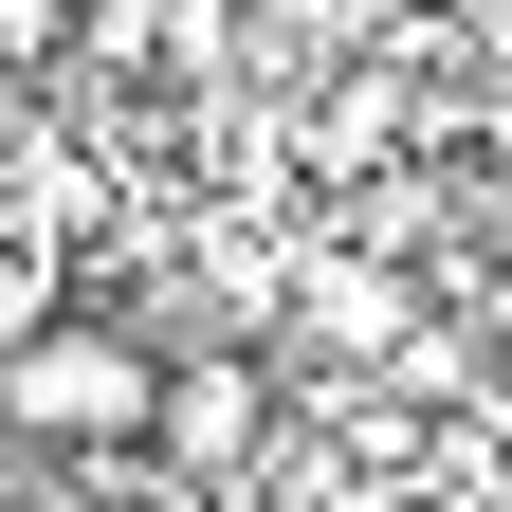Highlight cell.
Instances as JSON below:
<instances>
[{"mask_svg":"<svg viewBox=\"0 0 512 512\" xmlns=\"http://www.w3.org/2000/svg\"><path fill=\"white\" fill-rule=\"evenodd\" d=\"M147 330L128 311H37V330H0V439H37V458H110V439H147Z\"/></svg>","mask_w":512,"mask_h":512,"instance_id":"obj_1","label":"cell"},{"mask_svg":"<svg viewBox=\"0 0 512 512\" xmlns=\"http://www.w3.org/2000/svg\"><path fill=\"white\" fill-rule=\"evenodd\" d=\"M275 348L256 330H165V366H147V458L183 476V494H238L256 458H275Z\"/></svg>","mask_w":512,"mask_h":512,"instance_id":"obj_2","label":"cell"},{"mask_svg":"<svg viewBox=\"0 0 512 512\" xmlns=\"http://www.w3.org/2000/svg\"><path fill=\"white\" fill-rule=\"evenodd\" d=\"M74 37H92V0H0V74H19V92H37Z\"/></svg>","mask_w":512,"mask_h":512,"instance_id":"obj_3","label":"cell"},{"mask_svg":"<svg viewBox=\"0 0 512 512\" xmlns=\"http://www.w3.org/2000/svg\"><path fill=\"white\" fill-rule=\"evenodd\" d=\"M439 37H458V74L512 92V0H439Z\"/></svg>","mask_w":512,"mask_h":512,"instance_id":"obj_4","label":"cell"},{"mask_svg":"<svg viewBox=\"0 0 512 512\" xmlns=\"http://www.w3.org/2000/svg\"><path fill=\"white\" fill-rule=\"evenodd\" d=\"M476 330H512V202H476Z\"/></svg>","mask_w":512,"mask_h":512,"instance_id":"obj_5","label":"cell"}]
</instances>
